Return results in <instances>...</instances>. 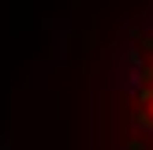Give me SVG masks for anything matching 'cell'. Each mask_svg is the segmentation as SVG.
<instances>
[{"label":"cell","instance_id":"cell-1","mask_svg":"<svg viewBox=\"0 0 153 150\" xmlns=\"http://www.w3.org/2000/svg\"><path fill=\"white\" fill-rule=\"evenodd\" d=\"M146 116H153V112H146Z\"/></svg>","mask_w":153,"mask_h":150}]
</instances>
